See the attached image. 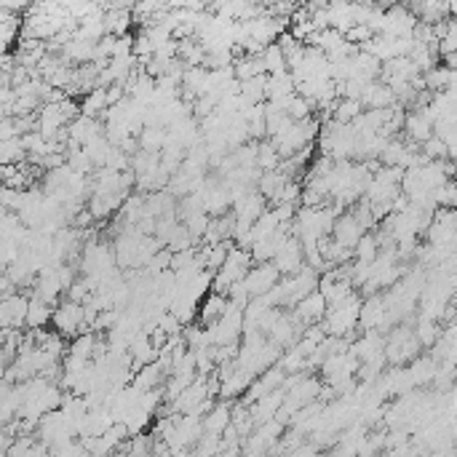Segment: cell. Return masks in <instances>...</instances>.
I'll return each mask as SVG.
<instances>
[{"instance_id":"cell-5","label":"cell","mask_w":457,"mask_h":457,"mask_svg":"<svg viewBox=\"0 0 457 457\" xmlns=\"http://www.w3.org/2000/svg\"><path fill=\"white\" fill-rule=\"evenodd\" d=\"M51 324V305H46L43 300H30L27 305V316H25V327L27 329H46Z\"/></svg>"},{"instance_id":"cell-1","label":"cell","mask_w":457,"mask_h":457,"mask_svg":"<svg viewBox=\"0 0 457 457\" xmlns=\"http://www.w3.org/2000/svg\"><path fill=\"white\" fill-rule=\"evenodd\" d=\"M51 327L56 329L59 337H78L86 331V324H83V305L70 303L64 300L59 303L54 310H51Z\"/></svg>"},{"instance_id":"cell-3","label":"cell","mask_w":457,"mask_h":457,"mask_svg":"<svg viewBox=\"0 0 457 457\" xmlns=\"http://www.w3.org/2000/svg\"><path fill=\"white\" fill-rule=\"evenodd\" d=\"M327 300L321 297L318 292H310L307 297H303L300 303H297V318L300 321H305V324H316V321H324V316H327Z\"/></svg>"},{"instance_id":"cell-4","label":"cell","mask_w":457,"mask_h":457,"mask_svg":"<svg viewBox=\"0 0 457 457\" xmlns=\"http://www.w3.org/2000/svg\"><path fill=\"white\" fill-rule=\"evenodd\" d=\"M228 300L222 297V294H209L206 300H201V305H198V313H201V321L206 324V327H214L219 318L228 313Z\"/></svg>"},{"instance_id":"cell-6","label":"cell","mask_w":457,"mask_h":457,"mask_svg":"<svg viewBox=\"0 0 457 457\" xmlns=\"http://www.w3.org/2000/svg\"><path fill=\"white\" fill-rule=\"evenodd\" d=\"M27 152L22 147V140H6L0 142V166H16V164H25Z\"/></svg>"},{"instance_id":"cell-2","label":"cell","mask_w":457,"mask_h":457,"mask_svg":"<svg viewBox=\"0 0 457 457\" xmlns=\"http://www.w3.org/2000/svg\"><path fill=\"white\" fill-rule=\"evenodd\" d=\"M276 270L281 273H294V270H303V246L297 238H286V241L281 243V249L276 252Z\"/></svg>"}]
</instances>
